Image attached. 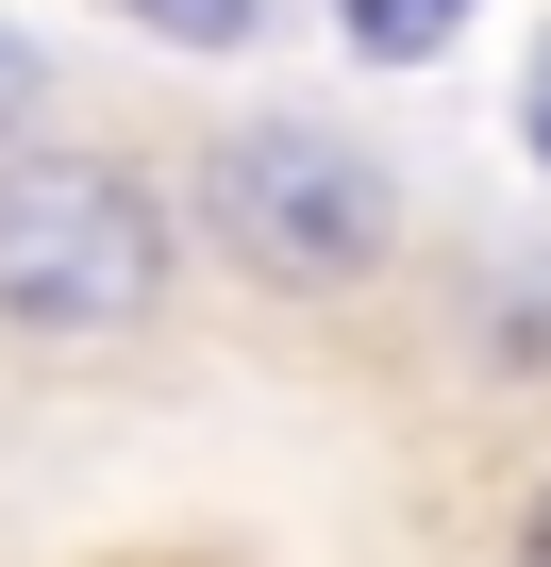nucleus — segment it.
Masks as SVG:
<instances>
[{"mask_svg":"<svg viewBox=\"0 0 551 567\" xmlns=\"http://www.w3.org/2000/svg\"><path fill=\"white\" fill-rule=\"evenodd\" d=\"M184 284V200L134 151H0V334L18 351H134Z\"/></svg>","mask_w":551,"mask_h":567,"instance_id":"nucleus-1","label":"nucleus"},{"mask_svg":"<svg viewBox=\"0 0 551 567\" xmlns=\"http://www.w3.org/2000/svg\"><path fill=\"white\" fill-rule=\"evenodd\" d=\"M184 217L217 234V267L267 284V301H351V284L401 267V184L335 117H234V134H201L184 151Z\"/></svg>","mask_w":551,"mask_h":567,"instance_id":"nucleus-2","label":"nucleus"},{"mask_svg":"<svg viewBox=\"0 0 551 567\" xmlns=\"http://www.w3.org/2000/svg\"><path fill=\"white\" fill-rule=\"evenodd\" d=\"M451 18H468V0H335V34H351L368 68H418V51H451Z\"/></svg>","mask_w":551,"mask_h":567,"instance_id":"nucleus-3","label":"nucleus"},{"mask_svg":"<svg viewBox=\"0 0 551 567\" xmlns=\"http://www.w3.org/2000/svg\"><path fill=\"white\" fill-rule=\"evenodd\" d=\"M468 368H501V384H551V284H518V301L484 284V351H468Z\"/></svg>","mask_w":551,"mask_h":567,"instance_id":"nucleus-4","label":"nucleus"},{"mask_svg":"<svg viewBox=\"0 0 551 567\" xmlns=\"http://www.w3.org/2000/svg\"><path fill=\"white\" fill-rule=\"evenodd\" d=\"M134 34H167V51H251L267 34V0H118Z\"/></svg>","mask_w":551,"mask_h":567,"instance_id":"nucleus-5","label":"nucleus"},{"mask_svg":"<svg viewBox=\"0 0 551 567\" xmlns=\"http://www.w3.org/2000/svg\"><path fill=\"white\" fill-rule=\"evenodd\" d=\"M34 134H51V51L0 18V151H34Z\"/></svg>","mask_w":551,"mask_h":567,"instance_id":"nucleus-6","label":"nucleus"},{"mask_svg":"<svg viewBox=\"0 0 551 567\" xmlns=\"http://www.w3.org/2000/svg\"><path fill=\"white\" fill-rule=\"evenodd\" d=\"M518 567H551V467L518 484Z\"/></svg>","mask_w":551,"mask_h":567,"instance_id":"nucleus-7","label":"nucleus"},{"mask_svg":"<svg viewBox=\"0 0 551 567\" xmlns=\"http://www.w3.org/2000/svg\"><path fill=\"white\" fill-rule=\"evenodd\" d=\"M518 134H534V167H551V51H534V117H518Z\"/></svg>","mask_w":551,"mask_h":567,"instance_id":"nucleus-8","label":"nucleus"}]
</instances>
